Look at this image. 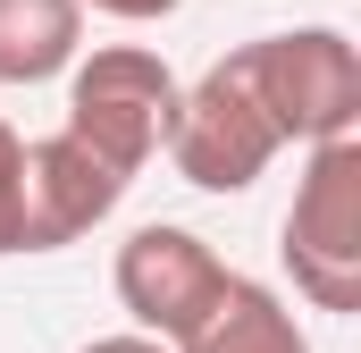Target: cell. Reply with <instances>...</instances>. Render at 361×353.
Wrapping results in <instances>:
<instances>
[{
    "mask_svg": "<svg viewBox=\"0 0 361 353\" xmlns=\"http://www.w3.org/2000/svg\"><path fill=\"white\" fill-rule=\"evenodd\" d=\"M277 253L311 311H336V320L361 311V135L302 143V176L286 202Z\"/></svg>",
    "mask_w": 361,
    "mask_h": 353,
    "instance_id": "obj_1",
    "label": "cell"
},
{
    "mask_svg": "<svg viewBox=\"0 0 361 353\" xmlns=\"http://www.w3.org/2000/svg\"><path fill=\"white\" fill-rule=\"evenodd\" d=\"M160 152L202 193H252L269 176V160L286 152V135H277V118L261 109L252 76L235 68V51H227L219 68H202L193 85H177V109H169Z\"/></svg>",
    "mask_w": 361,
    "mask_h": 353,
    "instance_id": "obj_2",
    "label": "cell"
},
{
    "mask_svg": "<svg viewBox=\"0 0 361 353\" xmlns=\"http://www.w3.org/2000/svg\"><path fill=\"white\" fill-rule=\"evenodd\" d=\"M235 68L252 76L261 109L277 118L286 143H328V135H361V51L345 25H294V34H261L235 51Z\"/></svg>",
    "mask_w": 361,
    "mask_h": 353,
    "instance_id": "obj_3",
    "label": "cell"
},
{
    "mask_svg": "<svg viewBox=\"0 0 361 353\" xmlns=\"http://www.w3.org/2000/svg\"><path fill=\"white\" fill-rule=\"evenodd\" d=\"M169 109H177V76H169L160 51H143V42L76 51V68H68V135H85L126 176L152 169V152L169 135Z\"/></svg>",
    "mask_w": 361,
    "mask_h": 353,
    "instance_id": "obj_4",
    "label": "cell"
},
{
    "mask_svg": "<svg viewBox=\"0 0 361 353\" xmlns=\"http://www.w3.org/2000/svg\"><path fill=\"white\" fill-rule=\"evenodd\" d=\"M135 176L118 160H101L85 135H42L25 143V176H17V253H59V244H85L92 227L126 202Z\"/></svg>",
    "mask_w": 361,
    "mask_h": 353,
    "instance_id": "obj_5",
    "label": "cell"
},
{
    "mask_svg": "<svg viewBox=\"0 0 361 353\" xmlns=\"http://www.w3.org/2000/svg\"><path fill=\"white\" fill-rule=\"evenodd\" d=\"M109 286H118V303H126V320H135L143 337L177 345L185 328H193V320L219 303L227 261H219V253H210L193 227H135V236L118 244Z\"/></svg>",
    "mask_w": 361,
    "mask_h": 353,
    "instance_id": "obj_6",
    "label": "cell"
},
{
    "mask_svg": "<svg viewBox=\"0 0 361 353\" xmlns=\"http://www.w3.org/2000/svg\"><path fill=\"white\" fill-rule=\"evenodd\" d=\"M177 353H311V337H302V320L286 311V294H277V286L235 277V269H227L219 303H210V311L177 337Z\"/></svg>",
    "mask_w": 361,
    "mask_h": 353,
    "instance_id": "obj_7",
    "label": "cell"
},
{
    "mask_svg": "<svg viewBox=\"0 0 361 353\" xmlns=\"http://www.w3.org/2000/svg\"><path fill=\"white\" fill-rule=\"evenodd\" d=\"M85 51V0H0V85H51Z\"/></svg>",
    "mask_w": 361,
    "mask_h": 353,
    "instance_id": "obj_8",
    "label": "cell"
},
{
    "mask_svg": "<svg viewBox=\"0 0 361 353\" xmlns=\"http://www.w3.org/2000/svg\"><path fill=\"white\" fill-rule=\"evenodd\" d=\"M17 176H25V135L0 118V261L17 253Z\"/></svg>",
    "mask_w": 361,
    "mask_h": 353,
    "instance_id": "obj_9",
    "label": "cell"
},
{
    "mask_svg": "<svg viewBox=\"0 0 361 353\" xmlns=\"http://www.w3.org/2000/svg\"><path fill=\"white\" fill-rule=\"evenodd\" d=\"M85 8H101V17H118V25H160V17H177L185 0H85Z\"/></svg>",
    "mask_w": 361,
    "mask_h": 353,
    "instance_id": "obj_10",
    "label": "cell"
},
{
    "mask_svg": "<svg viewBox=\"0 0 361 353\" xmlns=\"http://www.w3.org/2000/svg\"><path fill=\"white\" fill-rule=\"evenodd\" d=\"M85 353H177V345H160V337H143V328H126V337H92Z\"/></svg>",
    "mask_w": 361,
    "mask_h": 353,
    "instance_id": "obj_11",
    "label": "cell"
}]
</instances>
